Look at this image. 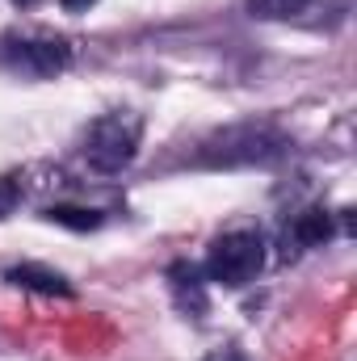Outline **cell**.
I'll list each match as a JSON object with an SVG mask.
<instances>
[{"label": "cell", "mask_w": 357, "mask_h": 361, "mask_svg": "<svg viewBox=\"0 0 357 361\" xmlns=\"http://www.w3.org/2000/svg\"><path fill=\"white\" fill-rule=\"evenodd\" d=\"M294 240L298 244H307V248H315V244H324V240H332V214L328 210H303L298 219H294Z\"/></svg>", "instance_id": "obj_7"}, {"label": "cell", "mask_w": 357, "mask_h": 361, "mask_svg": "<svg viewBox=\"0 0 357 361\" xmlns=\"http://www.w3.org/2000/svg\"><path fill=\"white\" fill-rule=\"evenodd\" d=\"M139 114H105L89 126V139H85V160H89L97 173H122L135 152H139Z\"/></svg>", "instance_id": "obj_1"}, {"label": "cell", "mask_w": 357, "mask_h": 361, "mask_svg": "<svg viewBox=\"0 0 357 361\" xmlns=\"http://www.w3.org/2000/svg\"><path fill=\"white\" fill-rule=\"evenodd\" d=\"M173 277V290H177V302L185 311H193V315H206V290H202V277L193 265H173L169 269Z\"/></svg>", "instance_id": "obj_6"}, {"label": "cell", "mask_w": 357, "mask_h": 361, "mask_svg": "<svg viewBox=\"0 0 357 361\" xmlns=\"http://www.w3.org/2000/svg\"><path fill=\"white\" fill-rule=\"evenodd\" d=\"M47 219L59 223V227H72V231H97V227L105 223L101 210H80V206H51Z\"/></svg>", "instance_id": "obj_8"}, {"label": "cell", "mask_w": 357, "mask_h": 361, "mask_svg": "<svg viewBox=\"0 0 357 361\" xmlns=\"http://www.w3.org/2000/svg\"><path fill=\"white\" fill-rule=\"evenodd\" d=\"M282 152V139L273 130H257V126H240V130H223L219 139H210L202 147L206 164H253V160H269Z\"/></svg>", "instance_id": "obj_3"}, {"label": "cell", "mask_w": 357, "mask_h": 361, "mask_svg": "<svg viewBox=\"0 0 357 361\" xmlns=\"http://www.w3.org/2000/svg\"><path fill=\"white\" fill-rule=\"evenodd\" d=\"M4 63L13 72H21V76L47 80V76H55V72H63L72 63V51L59 38H25V42H8L4 47Z\"/></svg>", "instance_id": "obj_4"}, {"label": "cell", "mask_w": 357, "mask_h": 361, "mask_svg": "<svg viewBox=\"0 0 357 361\" xmlns=\"http://www.w3.org/2000/svg\"><path fill=\"white\" fill-rule=\"evenodd\" d=\"M311 0H248V13L253 17H265V21H282V17H294L303 13Z\"/></svg>", "instance_id": "obj_9"}, {"label": "cell", "mask_w": 357, "mask_h": 361, "mask_svg": "<svg viewBox=\"0 0 357 361\" xmlns=\"http://www.w3.org/2000/svg\"><path fill=\"white\" fill-rule=\"evenodd\" d=\"M59 4H63L68 13H89V8L97 4V0H59Z\"/></svg>", "instance_id": "obj_11"}, {"label": "cell", "mask_w": 357, "mask_h": 361, "mask_svg": "<svg viewBox=\"0 0 357 361\" xmlns=\"http://www.w3.org/2000/svg\"><path fill=\"white\" fill-rule=\"evenodd\" d=\"M206 361H244L236 349H223V353H214V357H206Z\"/></svg>", "instance_id": "obj_12"}, {"label": "cell", "mask_w": 357, "mask_h": 361, "mask_svg": "<svg viewBox=\"0 0 357 361\" xmlns=\"http://www.w3.org/2000/svg\"><path fill=\"white\" fill-rule=\"evenodd\" d=\"M17 197H21V193H17V185H13V180H0V219H4V214H13Z\"/></svg>", "instance_id": "obj_10"}, {"label": "cell", "mask_w": 357, "mask_h": 361, "mask_svg": "<svg viewBox=\"0 0 357 361\" xmlns=\"http://www.w3.org/2000/svg\"><path fill=\"white\" fill-rule=\"evenodd\" d=\"M13 286L21 290H38V294H59V298H72V286L68 277H59L55 269H42V265H17V269L4 273Z\"/></svg>", "instance_id": "obj_5"}, {"label": "cell", "mask_w": 357, "mask_h": 361, "mask_svg": "<svg viewBox=\"0 0 357 361\" xmlns=\"http://www.w3.org/2000/svg\"><path fill=\"white\" fill-rule=\"evenodd\" d=\"M265 265V240L257 231H231V235H219L210 244V257H206V273L223 286H244L253 281Z\"/></svg>", "instance_id": "obj_2"}]
</instances>
